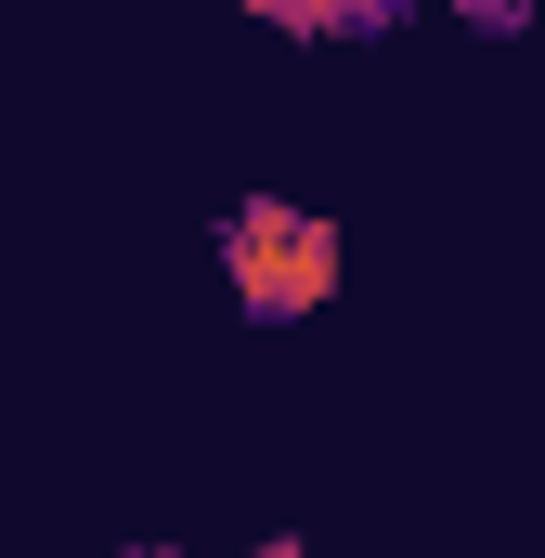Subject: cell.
Instances as JSON below:
<instances>
[{"instance_id": "2", "label": "cell", "mask_w": 545, "mask_h": 558, "mask_svg": "<svg viewBox=\"0 0 545 558\" xmlns=\"http://www.w3.org/2000/svg\"><path fill=\"white\" fill-rule=\"evenodd\" d=\"M261 26H286V39H377L403 0H247Z\"/></svg>"}, {"instance_id": "1", "label": "cell", "mask_w": 545, "mask_h": 558, "mask_svg": "<svg viewBox=\"0 0 545 558\" xmlns=\"http://www.w3.org/2000/svg\"><path fill=\"white\" fill-rule=\"evenodd\" d=\"M221 286H234L247 325H312V312L338 299V221L299 208V195L221 208Z\"/></svg>"}, {"instance_id": "4", "label": "cell", "mask_w": 545, "mask_h": 558, "mask_svg": "<svg viewBox=\"0 0 545 558\" xmlns=\"http://www.w3.org/2000/svg\"><path fill=\"white\" fill-rule=\"evenodd\" d=\"M234 558H312V546H299V533H261V546H234Z\"/></svg>"}, {"instance_id": "3", "label": "cell", "mask_w": 545, "mask_h": 558, "mask_svg": "<svg viewBox=\"0 0 545 558\" xmlns=\"http://www.w3.org/2000/svg\"><path fill=\"white\" fill-rule=\"evenodd\" d=\"M455 13H468V26H494V39H520V26H533V0H455Z\"/></svg>"}, {"instance_id": "5", "label": "cell", "mask_w": 545, "mask_h": 558, "mask_svg": "<svg viewBox=\"0 0 545 558\" xmlns=\"http://www.w3.org/2000/svg\"><path fill=\"white\" fill-rule=\"evenodd\" d=\"M131 558H195V546H131Z\"/></svg>"}]
</instances>
